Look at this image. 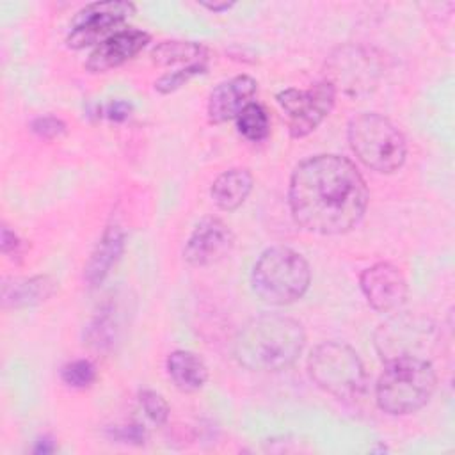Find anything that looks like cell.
Listing matches in <instances>:
<instances>
[{"label": "cell", "mask_w": 455, "mask_h": 455, "mask_svg": "<svg viewBox=\"0 0 455 455\" xmlns=\"http://www.w3.org/2000/svg\"><path fill=\"white\" fill-rule=\"evenodd\" d=\"M139 402L146 412V416L155 423V425H164L169 418V405L164 400L162 395L151 389H144L139 395Z\"/></svg>", "instance_id": "24"}, {"label": "cell", "mask_w": 455, "mask_h": 455, "mask_svg": "<svg viewBox=\"0 0 455 455\" xmlns=\"http://www.w3.org/2000/svg\"><path fill=\"white\" fill-rule=\"evenodd\" d=\"M288 119V130L293 139L309 135L332 110L336 89L331 82L322 80L306 91L284 89L275 96Z\"/></svg>", "instance_id": "8"}, {"label": "cell", "mask_w": 455, "mask_h": 455, "mask_svg": "<svg viewBox=\"0 0 455 455\" xmlns=\"http://www.w3.org/2000/svg\"><path fill=\"white\" fill-rule=\"evenodd\" d=\"M2 252L5 256H20L23 242L18 238L14 231H11L7 226L2 228Z\"/></svg>", "instance_id": "27"}, {"label": "cell", "mask_w": 455, "mask_h": 455, "mask_svg": "<svg viewBox=\"0 0 455 455\" xmlns=\"http://www.w3.org/2000/svg\"><path fill=\"white\" fill-rule=\"evenodd\" d=\"M167 373L180 391H197L208 380L204 361L190 350H174L167 357Z\"/></svg>", "instance_id": "19"}, {"label": "cell", "mask_w": 455, "mask_h": 455, "mask_svg": "<svg viewBox=\"0 0 455 455\" xmlns=\"http://www.w3.org/2000/svg\"><path fill=\"white\" fill-rule=\"evenodd\" d=\"M53 448H55L53 441L48 439V437H44V439H39V441H37L34 451H36V453H50V451H53Z\"/></svg>", "instance_id": "30"}, {"label": "cell", "mask_w": 455, "mask_h": 455, "mask_svg": "<svg viewBox=\"0 0 455 455\" xmlns=\"http://www.w3.org/2000/svg\"><path fill=\"white\" fill-rule=\"evenodd\" d=\"M306 345L302 325L283 315L251 318L235 338L236 361L251 371H281L291 366Z\"/></svg>", "instance_id": "2"}, {"label": "cell", "mask_w": 455, "mask_h": 455, "mask_svg": "<svg viewBox=\"0 0 455 455\" xmlns=\"http://www.w3.org/2000/svg\"><path fill=\"white\" fill-rule=\"evenodd\" d=\"M112 435L123 443H132V444H142L146 441V430L137 425V423H130V425H123L114 428Z\"/></svg>", "instance_id": "26"}, {"label": "cell", "mask_w": 455, "mask_h": 455, "mask_svg": "<svg viewBox=\"0 0 455 455\" xmlns=\"http://www.w3.org/2000/svg\"><path fill=\"white\" fill-rule=\"evenodd\" d=\"M235 236L219 217L201 219L183 247V258L192 267H208L220 261L233 249Z\"/></svg>", "instance_id": "11"}, {"label": "cell", "mask_w": 455, "mask_h": 455, "mask_svg": "<svg viewBox=\"0 0 455 455\" xmlns=\"http://www.w3.org/2000/svg\"><path fill=\"white\" fill-rule=\"evenodd\" d=\"M133 12L135 5L132 2L123 0L87 4L75 14L69 25L66 43L69 48L75 50L98 44L114 32H117L116 27H119Z\"/></svg>", "instance_id": "9"}, {"label": "cell", "mask_w": 455, "mask_h": 455, "mask_svg": "<svg viewBox=\"0 0 455 455\" xmlns=\"http://www.w3.org/2000/svg\"><path fill=\"white\" fill-rule=\"evenodd\" d=\"M288 201L295 222L306 231L339 235L363 219L368 188L348 158L315 155L302 160L291 172Z\"/></svg>", "instance_id": "1"}, {"label": "cell", "mask_w": 455, "mask_h": 455, "mask_svg": "<svg viewBox=\"0 0 455 455\" xmlns=\"http://www.w3.org/2000/svg\"><path fill=\"white\" fill-rule=\"evenodd\" d=\"M60 379L73 389H85L96 380V366L89 359H75L62 366Z\"/></svg>", "instance_id": "22"}, {"label": "cell", "mask_w": 455, "mask_h": 455, "mask_svg": "<svg viewBox=\"0 0 455 455\" xmlns=\"http://www.w3.org/2000/svg\"><path fill=\"white\" fill-rule=\"evenodd\" d=\"M149 43V34L139 28H123L103 39L91 52L85 69L105 73L135 57Z\"/></svg>", "instance_id": "13"}, {"label": "cell", "mask_w": 455, "mask_h": 455, "mask_svg": "<svg viewBox=\"0 0 455 455\" xmlns=\"http://www.w3.org/2000/svg\"><path fill=\"white\" fill-rule=\"evenodd\" d=\"M311 380L325 393L352 400L366 389L364 366L354 348L338 341H325L315 347L307 359Z\"/></svg>", "instance_id": "6"}, {"label": "cell", "mask_w": 455, "mask_h": 455, "mask_svg": "<svg viewBox=\"0 0 455 455\" xmlns=\"http://www.w3.org/2000/svg\"><path fill=\"white\" fill-rule=\"evenodd\" d=\"M130 112H132V105L128 101H123V100L110 101L105 107V117H108L110 121H116V123H121V121L128 119Z\"/></svg>", "instance_id": "28"}, {"label": "cell", "mask_w": 455, "mask_h": 455, "mask_svg": "<svg viewBox=\"0 0 455 455\" xmlns=\"http://www.w3.org/2000/svg\"><path fill=\"white\" fill-rule=\"evenodd\" d=\"M435 382L437 377L428 359L402 357L387 361L377 380V403L393 416L416 412L432 398Z\"/></svg>", "instance_id": "3"}, {"label": "cell", "mask_w": 455, "mask_h": 455, "mask_svg": "<svg viewBox=\"0 0 455 455\" xmlns=\"http://www.w3.org/2000/svg\"><path fill=\"white\" fill-rule=\"evenodd\" d=\"M57 290V283L50 275H34L11 279L2 284L4 307H27L48 300Z\"/></svg>", "instance_id": "16"}, {"label": "cell", "mask_w": 455, "mask_h": 455, "mask_svg": "<svg viewBox=\"0 0 455 455\" xmlns=\"http://www.w3.org/2000/svg\"><path fill=\"white\" fill-rule=\"evenodd\" d=\"M437 339L435 325L421 315H396L375 331V348L386 363L402 357L428 359Z\"/></svg>", "instance_id": "7"}, {"label": "cell", "mask_w": 455, "mask_h": 455, "mask_svg": "<svg viewBox=\"0 0 455 455\" xmlns=\"http://www.w3.org/2000/svg\"><path fill=\"white\" fill-rule=\"evenodd\" d=\"M30 130L37 137H41L44 140H52V139H57L66 133V124L53 116H41L30 123Z\"/></svg>", "instance_id": "25"}, {"label": "cell", "mask_w": 455, "mask_h": 455, "mask_svg": "<svg viewBox=\"0 0 455 455\" xmlns=\"http://www.w3.org/2000/svg\"><path fill=\"white\" fill-rule=\"evenodd\" d=\"M380 76V64L375 55L363 48H339L329 60V80L332 87L347 94L370 92Z\"/></svg>", "instance_id": "10"}, {"label": "cell", "mask_w": 455, "mask_h": 455, "mask_svg": "<svg viewBox=\"0 0 455 455\" xmlns=\"http://www.w3.org/2000/svg\"><path fill=\"white\" fill-rule=\"evenodd\" d=\"M206 71V62H197V64H190V66H185V68H180L176 71H171V73H165L162 75L156 82H155V89L160 92V94H169V92H174L178 91L181 85H185L190 78L201 75Z\"/></svg>", "instance_id": "23"}, {"label": "cell", "mask_w": 455, "mask_h": 455, "mask_svg": "<svg viewBox=\"0 0 455 455\" xmlns=\"http://www.w3.org/2000/svg\"><path fill=\"white\" fill-rule=\"evenodd\" d=\"M236 128L245 139L252 142H259L267 139L270 132V121H268L267 110L259 103L251 101L236 116Z\"/></svg>", "instance_id": "21"}, {"label": "cell", "mask_w": 455, "mask_h": 455, "mask_svg": "<svg viewBox=\"0 0 455 455\" xmlns=\"http://www.w3.org/2000/svg\"><path fill=\"white\" fill-rule=\"evenodd\" d=\"M124 313L126 309L119 300H107L87 327V343L92 345L96 350L112 348L123 331L126 320Z\"/></svg>", "instance_id": "17"}, {"label": "cell", "mask_w": 455, "mask_h": 455, "mask_svg": "<svg viewBox=\"0 0 455 455\" xmlns=\"http://www.w3.org/2000/svg\"><path fill=\"white\" fill-rule=\"evenodd\" d=\"M258 91V82L249 75L233 76L219 84L208 98V119L215 124L236 119L245 105H249Z\"/></svg>", "instance_id": "14"}, {"label": "cell", "mask_w": 455, "mask_h": 455, "mask_svg": "<svg viewBox=\"0 0 455 455\" xmlns=\"http://www.w3.org/2000/svg\"><path fill=\"white\" fill-rule=\"evenodd\" d=\"M201 5L212 12H224L231 9L235 4L233 2H201Z\"/></svg>", "instance_id": "29"}, {"label": "cell", "mask_w": 455, "mask_h": 455, "mask_svg": "<svg viewBox=\"0 0 455 455\" xmlns=\"http://www.w3.org/2000/svg\"><path fill=\"white\" fill-rule=\"evenodd\" d=\"M252 183L254 180L249 169H228L222 174H219L217 180L212 183L210 196L220 210L233 212L238 206H242V203L247 199V196L252 190Z\"/></svg>", "instance_id": "18"}, {"label": "cell", "mask_w": 455, "mask_h": 455, "mask_svg": "<svg viewBox=\"0 0 455 455\" xmlns=\"http://www.w3.org/2000/svg\"><path fill=\"white\" fill-rule=\"evenodd\" d=\"M348 142L355 156L371 171L389 174L405 162L407 144L403 133L380 114L364 112L352 117Z\"/></svg>", "instance_id": "5"}, {"label": "cell", "mask_w": 455, "mask_h": 455, "mask_svg": "<svg viewBox=\"0 0 455 455\" xmlns=\"http://www.w3.org/2000/svg\"><path fill=\"white\" fill-rule=\"evenodd\" d=\"M151 60L156 66H190L206 60V48L194 41H164L151 50Z\"/></svg>", "instance_id": "20"}, {"label": "cell", "mask_w": 455, "mask_h": 455, "mask_svg": "<svg viewBox=\"0 0 455 455\" xmlns=\"http://www.w3.org/2000/svg\"><path fill=\"white\" fill-rule=\"evenodd\" d=\"M361 290L368 304L380 313L398 309L407 299V281L398 267L380 261L366 270L359 277Z\"/></svg>", "instance_id": "12"}, {"label": "cell", "mask_w": 455, "mask_h": 455, "mask_svg": "<svg viewBox=\"0 0 455 455\" xmlns=\"http://www.w3.org/2000/svg\"><path fill=\"white\" fill-rule=\"evenodd\" d=\"M124 251V231L117 224L107 226L85 265L84 277L89 286H98L119 261Z\"/></svg>", "instance_id": "15"}, {"label": "cell", "mask_w": 455, "mask_h": 455, "mask_svg": "<svg viewBox=\"0 0 455 455\" xmlns=\"http://www.w3.org/2000/svg\"><path fill=\"white\" fill-rule=\"evenodd\" d=\"M311 270L302 254L290 247H270L261 252L251 272L254 293L267 304L286 306L309 288Z\"/></svg>", "instance_id": "4"}]
</instances>
